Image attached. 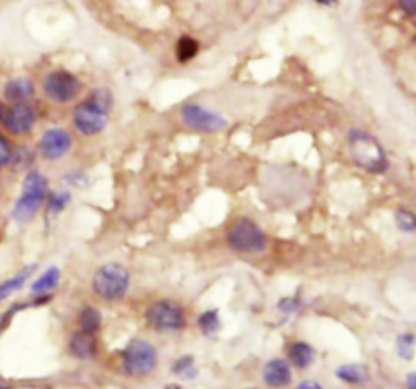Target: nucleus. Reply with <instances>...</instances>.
<instances>
[{"instance_id": "27", "label": "nucleus", "mask_w": 416, "mask_h": 389, "mask_svg": "<svg viewBox=\"0 0 416 389\" xmlns=\"http://www.w3.org/2000/svg\"><path fill=\"white\" fill-rule=\"evenodd\" d=\"M13 153H15V146H13V142L6 138L4 134H0V170L11 165Z\"/></svg>"}, {"instance_id": "14", "label": "nucleus", "mask_w": 416, "mask_h": 389, "mask_svg": "<svg viewBox=\"0 0 416 389\" xmlns=\"http://www.w3.org/2000/svg\"><path fill=\"white\" fill-rule=\"evenodd\" d=\"M4 99L9 104H21V102H31L35 97V85L27 77H16L11 80L9 84L4 85V92H2Z\"/></svg>"}, {"instance_id": "5", "label": "nucleus", "mask_w": 416, "mask_h": 389, "mask_svg": "<svg viewBox=\"0 0 416 389\" xmlns=\"http://www.w3.org/2000/svg\"><path fill=\"white\" fill-rule=\"evenodd\" d=\"M228 246L238 253H262L268 248L266 234L260 229L258 223L248 217H238L228 229Z\"/></svg>"}, {"instance_id": "22", "label": "nucleus", "mask_w": 416, "mask_h": 389, "mask_svg": "<svg viewBox=\"0 0 416 389\" xmlns=\"http://www.w3.org/2000/svg\"><path fill=\"white\" fill-rule=\"evenodd\" d=\"M33 163H35L33 148H29V146H18V148H15V153H13V158H11V165L9 167H13L15 172H21V170H27V168L33 167Z\"/></svg>"}, {"instance_id": "13", "label": "nucleus", "mask_w": 416, "mask_h": 389, "mask_svg": "<svg viewBox=\"0 0 416 389\" xmlns=\"http://www.w3.org/2000/svg\"><path fill=\"white\" fill-rule=\"evenodd\" d=\"M70 355L80 361H89L98 355V341L92 333H73L70 339Z\"/></svg>"}, {"instance_id": "36", "label": "nucleus", "mask_w": 416, "mask_h": 389, "mask_svg": "<svg viewBox=\"0 0 416 389\" xmlns=\"http://www.w3.org/2000/svg\"><path fill=\"white\" fill-rule=\"evenodd\" d=\"M2 111H4V104L0 102V116H2Z\"/></svg>"}, {"instance_id": "10", "label": "nucleus", "mask_w": 416, "mask_h": 389, "mask_svg": "<svg viewBox=\"0 0 416 389\" xmlns=\"http://www.w3.org/2000/svg\"><path fill=\"white\" fill-rule=\"evenodd\" d=\"M181 120L183 124L189 126L191 130H197V132H205V134H212V132H219L221 128L228 126V120L224 116H219L216 111L207 110L199 104H185L181 108Z\"/></svg>"}, {"instance_id": "31", "label": "nucleus", "mask_w": 416, "mask_h": 389, "mask_svg": "<svg viewBox=\"0 0 416 389\" xmlns=\"http://www.w3.org/2000/svg\"><path fill=\"white\" fill-rule=\"evenodd\" d=\"M398 4L408 16H412L416 13V0H398Z\"/></svg>"}, {"instance_id": "3", "label": "nucleus", "mask_w": 416, "mask_h": 389, "mask_svg": "<svg viewBox=\"0 0 416 389\" xmlns=\"http://www.w3.org/2000/svg\"><path fill=\"white\" fill-rule=\"evenodd\" d=\"M49 194V181L43 172L31 170L27 172L23 181V191L16 199L15 209H13V219L16 223H29L35 219L39 209L45 205V199Z\"/></svg>"}, {"instance_id": "7", "label": "nucleus", "mask_w": 416, "mask_h": 389, "mask_svg": "<svg viewBox=\"0 0 416 389\" xmlns=\"http://www.w3.org/2000/svg\"><path fill=\"white\" fill-rule=\"evenodd\" d=\"M146 322L157 333H179L187 324L185 310L175 300H157L146 308Z\"/></svg>"}, {"instance_id": "21", "label": "nucleus", "mask_w": 416, "mask_h": 389, "mask_svg": "<svg viewBox=\"0 0 416 389\" xmlns=\"http://www.w3.org/2000/svg\"><path fill=\"white\" fill-rule=\"evenodd\" d=\"M197 327H199V331L205 334V336H216V334L219 333V329H221L219 312H217L216 308L201 312L199 319H197Z\"/></svg>"}, {"instance_id": "30", "label": "nucleus", "mask_w": 416, "mask_h": 389, "mask_svg": "<svg viewBox=\"0 0 416 389\" xmlns=\"http://www.w3.org/2000/svg\"><path fill=\"white\" fill-rule=\"evenodd\" d=\"M67 182L70 185H77V187H84L87 182V177L84 172H70L67 175Z\"/></svg>"}, {"instance_id": "8", "label": "nucleus", "mask_w": 416, "mask_h": 389, "mask_svg": "<svg viewBox=\"0 0 416 389\" xmlns=\"http://www.w3.org/2000/svg\"><path fill=\"white\" fill-rule=\"evenodd\" d=\"M43 92L55 104H72L82 94V82L72 71L55 70L45 75Z\"/></svg>"}, {"instance_id": "15", "label": "nucleus", "mask_w": 416, "mask_h": 389, "mask_svg": "<svg viewBox=\"0 0 416 389\" xmlns=\"http://www.w3.org/2000/svg\"><path fill=\"white\" fill-rule=\"evenodd\" d=\"M288 361L292 363L297 369H307L311 363L315 361V349L305 341H297L288 347Z\"/></svg>"}, {"instance_id": "33", "label": "nucleus", "mask_w": 416, "mask_h": 389, "mask_svg": "<svg viewBox=\"0 0 416 389\" xmlns=\"http://www.w3.org/2000/svg\"><path fill=\"white\" fill-rule=\"evenodd\" d=\"M406 383H408V389H416V373H410Z\"/></svg>"}, {"instance_id": "18", "label": "nucleus", "mask_w": 416, "mask_h": 389, "mask_svg": "<svg viewBox=\"0 0 416 389\" xmlns=\"http://www.w3.org/2000/svg\"><path fill=\"white\" fill-rule=\"evenodd\" d=\"M59 278H61V270L58 265H51L31 284V290H33V294H49L59 286Z\"/></svg>"}, {"instance_id": "1", "label": "nucleus", "mask_w": 416, "mask_h": 389, "mask_svg": "<svg viewBox=\"0 0 416 389\" xmlns=\"http://www.w3.org/2000/svg\"><path fill=\"white\" fill-rule=\"evenodd\" d=\"M114 106V97L106 87H96L89 96L75 106L72 116L73 128L82 136H96L108 126L110 111Z\"/></svg>"}, {"instance_id": "35", "label": "nucleus", "mask_w": 416, "mask_h": 389, "mask_svg": "<svg viewBox=\"0 0 416 389\" xmlns=\"http://www.w3.org/2000/svg\"><path fill=\"white\" fill-rule=\"evenodd\" d=\"M165 389H181V388H179V385H167Z\"/></svg>"}, {"instance_id": "11", "label": "nucleus", "mask_w": 416, "mask_h": 389, "mask_svg": "<svg viewBox=\"0 0 416 389\" xmlns=\"http://www.w3.org/2000/svg\"><path fill=\"white\" fill-rule=\"evenodd\" d=\"M72 134L63 128H49L45 130L39 140V153L45 160H61L72 150Z\"/></svg>"}, {"instance_id": "20", "label": "nucleus", "mask_w": 416, "mask_h": 389, "mask_svg": "<svg viewBox=\"0 0 416 389\" xmlns=\"http://www.w3.org/2000/svg\"><path fill=\"white\" fill-rule=\"evenodd\" d=\"M80 329L84 331V333H92L96 334L100 331L102 327V314L98 308H94V306H86V308H82V312H80Z\"/></svg>"}, {"instance_id": "23", "label": "nucleus", "mask_w": 416, "mask_h": 389, "mask_svg": "<svg viewBox=\"0 0 416 389\" xmlns=\"http://www.w3.org/2000/svg\"><path fill=\"white\" fill-rule=\"evenodd\" d=\"M70 199H72V194L70 193H53V194H47V199H45V207H47V217H58L59 213L63 211V209L70 205Z\"/></svg>"}, {"instance_id": "16", "label": "nucleus", "mask_w": 416, "mask_h": 389, "mask_svg": "<svg viewBox=\"0 0 416 389\" xmlns=\"http://www.w3.org/2000/svg\"><path fill=\"white\" fill-rule=\"evenodd\" d=\"M335 376L339 377L341 381H345V383H349V385H361V383L368 381L370 371H368V367L361 365V363H347V365H341V367L335 371Z\"/></svg>"}, {"instance_id": "12", "label": "nucleus", "mask_w": 416, "mask_h": 389, "mask_svg": "<svg viewBox=\"0 0 416 389\" xmlns=\"http://www.w3.org/2000/svg\"><path fill=\"white\" fill-rule=\"evenodd\" d=\"M262 379L268 388L283 389L292 381L290 365L285 359H270L262 369Z\"/></svg>"}, {"instance_id": "19", "label": "nucleus", "mask_w": 416, "mask_h": 389, "mask_svg": "<svg viewBox=\"0 0 416 389\" xmlns=\"http://www.w3.org/2000/svg\"><path fill=\"white\" fill-rule=\"evenodd\" d=\"M199 53V43L195 41L193 37L189 35H183L179 41H177V47H175V57L179 63H187L191 59H195Z\"/></svg>"}, {"instance_id": "37", "label": "nucleus", "mask_w": 416, "mask_h": 389, "mask_svg": "<svg viewBox=\"0 0 416 389\" xmlns=\"http://www.w3.org/2000/svg\"><path fill=\"white\" fill-rule=\"evenodd\" d=\"M0 389H11V388H0Z\"/></svg>"}, {"instance_id": "2", "label": "nucleus", "mask_w": 416, "mask_h": 389, "mask_svg": "<svg viewBox=\"0 0 416 389\" xmlns=\"http://www.w3.org/2000/svg\"><path fill=\"white\" fill-rule=\"evenodd\" d=\"M347 150L351 163L361 170L380 175L388 168V158L380 140L363 130H349L347 134Z\"/></svg>"}, {"instance_id": "9", "label": "nucleus", "mask_w": 416, "mask_h": 389, "mask_svg": "<svg viewBox=\"0 0 416 389\" xmlns=\"http://www.w3.org/2000/svg\"><path fill=\"white\" fill-rule=\"evenodd\" d=\"M37 110L31 102H21V104H11L9 108H4L0 116V124L15 136H25L37 124Z\"/></svg>"}, {"instance_id": "29", "label": "nucleus", "mask_w": 416, "mask_h": 389, "mask_svg": "<svg viewBox=\"0 0 416 389\" xmlns=\"http://www.w3.org/2000/svg\"><path fill=\"white\" fill-rule=\"evenodd\" d=\"M25 302H23V305H15L13 306V308H9V310H6V312H4V317H2V319H0V329H4V327H6V324H9V320L13 319V317H15L16 312H18V310H21V308H25Z\"/></svg>"}, {"instance_id": "32", "label": "nucleus", "mask_w": 416, "mask_h": 389, "mask_svg": "<svg viewBox=\"0 0 416 389\" xmlns=\"http://www.w3.org/2000/svg\"><path fill=\"white\" fill-rule=\"evenodd\" d=\"M297 389H325L321 383H317V381H302L297 385Z\"/></svg>"}, {"instance_id": "17", "label": "nucleus", "mask_w": 416, "mask_h": 389, "mask_svg": "<svg viewBox=\"0 0 416 389\" xmlns=\"http://www.w3.org/2000/svg\"><path fill=\"white\" fill-rule=\"evenodd\" d=\"M35 268L37 265L33 264L29 265V268H23L18 274H15L13 278L4 280V282H0V302H4L9 296H13L15 292H18L23 286H25V282L29 280V276L35 272Z\"/></svg>"}, {"instance_id": "28", "label": "nucleus", "mask_w": 416, "mask_h": 389, "mask_svg": "<svg viewBox=\"0 0 416 389\" xmlns=\"http://www.w3.org/2000/svg\"><path fill=\"white\" fill-rule=\"evenodd\" d=\"M301 306L302 302L299 296H288V298H283V300L278 302V310L285 312V314H295V312H299Z\"/></svg>"}, {"instance_id": "6", "label": "nucleus", "mask_w": 416, "mask_h": 389, "mask_svg": "<svg viewBox=\"0 0 416 389\" xmlns=\"http://www.w3.org/2000/svg\"><path fill=\"white\" fill-rule=\"evenodd\" d=\"M122 367L130 377H146L155 371L158 363L157 349L144 339H134L120 353Z\"/></svg>"}, {"instance_id": "26", "label": "nucleus", "mask_w": 416, "mask_h": 389, "mask_svg": "<svg viewBox=\"0 0 416 389\" xmlns=\"http://www.w3.org/2000/svg\"><path fill=\"white\" fill-rule=\"evenodd\" d=\"M394 221H396V227L400 229L402 234H412L415 231L416 219L410 209H398L396 215H394Z\"/></svg>"}, {"instance_id": "24", "label": "nucleus", "mask_w": 416, "mask_h": 389, "mask_svg": "<svg viewBox=\"0 0 416 389\" xmlns=\"http://www.w3.org/2000/svg\"><path fill=\"white\" fill-rule=\"evenodd\" d=\"M173 373L177 377H181V379H195L197 377V367H195V361H193V357H181V359H177V361L173 363Z\"/></svg>"}, {"instance_id": "4", "label": "nucleus", "mask_w": 416, "mask_h": 389, "mask_svg": "<svg viewBox=\"0 0 416 389\" xmlns=\"http://www.w3.org/2000/svg\"><path fill=\"white\" fill-rule=\"evenodd\" d=\"M130 288L128 268L120 264H104L96 270L92 278L94 294L106 302H118L126 296Z\"/></svg>"}, {"instance_id": "25", "label": "nucleus", "mask_w": 416, "mask_h": 389, "mask_svg": "<svg viewBox=\"0 0 416 389\" xmlns=\"http://www.w3.org/2000/svg\"><path fill=\"white\" fill-rule=\"evenodd\" d=\"M396 351H398V355H400L402 359L412 361V357H415V334H400V336L396 339Z\"/></svg>"}, {"instance_id": "34", "label": "nucleus", "mask_w": 416, "mask_h": 389, "mask_svg": "<svg viewBox=\"0 0 416 389\" xmlns=\"http://www.w3.org/2000/svg\"><path fill=\"white\" fill-rule=\"evenodd\" d=\"M319 4H325V6H333V4H337V0H315Z\"/></svg>"}]
</instances>
